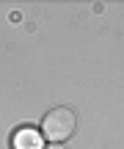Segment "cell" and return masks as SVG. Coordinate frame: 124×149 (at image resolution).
<instances>
[{
  "label": "cell",
  "mask_w": 124,
  "mask_h": 149,
  "mask_svg": "<svg viewBox=\"0 0 124 149\" xmlns=\"http://www.w3.org/2000/svg\"><path fill=\"white\" fill-rule=\"evenodd\" d=\"M77 130V116L69 108H53L47 116L42 119V138H47L50 144H64L75 135Z\"/></svg>",
  "instance_id": "1"
},
{
  "label": "cell",
  "mask_w": 124,
  "mask_h": 149,
  "mask_svg": "<svg viewBox=\"0 0 124 149\" xmlns=\"http://www.w3.org/2000/svg\"><path fill=\"white\" fill-rule=\"evenodd\" d=\"M11 149H44V138L36 127H19L11 135Z\"/></svg>",
  "instance_id": "2"
},
{
  "label": "cell",
  "mask_w": 124,
  "mask_h": 149,
  "mask_svg": "<svg viewBox=\"0 0 124 149\" xmlns=\"http://www.w3.org/2000/svg\"><path fill=\"white\" fill-rule=\"evenodd\" d=\"M44 149H66V146H64V144H47Z\"/></svg>",
  "instance_id": "3"
}]
</instances>
